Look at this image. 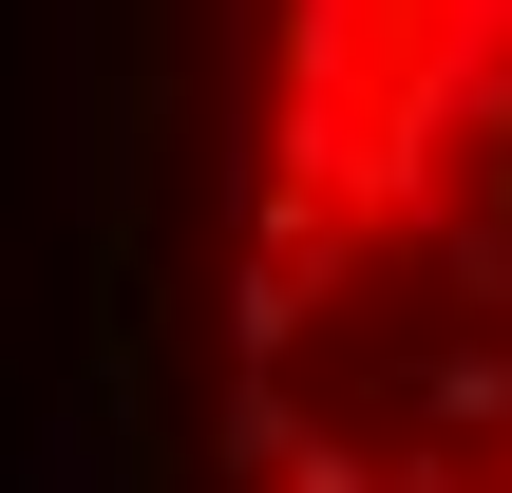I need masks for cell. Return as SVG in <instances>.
<instances>
[{"label": "cell", "mask_w": 512, "mask_h": 493, "mask_svg": "<svg viewBox=\"0 0 512 493\" xmlns=\"http://www.w3.org/2000/svg\"><path fill=\"white\" fill-rule=\"evenodd\" d=\"M228 493H512V0H247L209 228Z\"/></svg>", "instance_id": "cell-1"}]
</instances>
